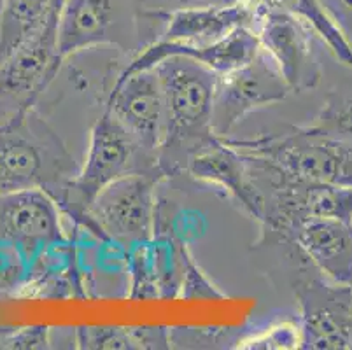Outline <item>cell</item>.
Wrapping results in <instances>:
<instances>
[{
    "label": "cell",
    "instance_id": "obj_4",
    "mask_svg": "<svg viewBox=\"0 0 352 350\" xmlns=\"http://www.w3.org/2000/svg\"><path fill=\"white\" fill-rule=\"evenodd\" d=\"M226 142L303 181L352 186V144L335 139L312 124L272 131L254 139L226 137Z\"/></svg>",
    "mask_w": 352,
    "mask_h": 350
},
{
    "label": "cell",
    "instance_id": "obj_30",
    "mask_svg": "<svg viewBox=\"0 0 352 350\" xmlns=\"http://www.w3.org/2000/svg\"><path fill=\"white\" fill-rule=\"evenodd\" d=\"M0 9H2V6H0Z\"/></svg>",
    "mask_w": 352,
    "mask_h": 350
},
{
    "label": "cell",
    "instance_id": "obj_27",
    "mask_svg": "<svg viewBox=\"0 0 352 350\" xmlns=\"http://www.w3.org/2000/svg\"><path fill=\"white\" fill-rule=\"evenodd\" d=\"M335 23L349 39L352 37V0H319Z\"/></svg>",
    "mask_w": 352,
    "mask_h": 350
},
{
    "label": "cell",
    "instance_id": "obj_9",
    "mask_svg": "<svg viewBox=\"0 0 352 350\" xmlns=\"http://www.w3.org/2000/svg\"><path fill=\"white\" fill-rule=\"evenodd\" d=\"M58 204L44 189L0 193V245L14 249L28 266L69 239Z\"/></svg>",
    "mask_w": 352,
    "mask_h": 350
},
{
    "label": "cell",
    "instance_id": "obj_13",
    "mask_svg": "<svg viewBox=\"0 0 352 350\" xmlns=\"http://www.w3.org/2000/svg\"><path fill=\"white\" fill-rule=\"evenodd\" d=\"M186 173L197 181L207 182L228 193L249 217L261 223L263 219V198L252 182L249 158L244 153L217 139L198 151L188 162Z\"/></svg>",
    "mask_w": 352,
    "mask_h": 350
},
{
    "label": "cell",
    "instance_id": "obj_1",
    "mask_svg": "<svg viewBox=\"0 0 352 350\" xmlns=\"http://www.w3.org/2000/svg\"><path fill=\"white\" fill-rule=\"evenodd\" d=\"M155 70L165 100V135L158 149V166L168 179L186 172L193 154L221 139L212 130L219 76L182 54L168 56Z\"/></svg>",
    "mask_w": 352,
    "mask_h": 350
},
{
    "label": "cell",
    "instance_id": "obj_22",
    "mask_svg": "<svg viewBox=\"0 0 352 350\" xmlns=\"http://www.w3.org/2000/svg\"><path fill=\"white\" fill-rule=\"evenodd\" d=\"M74 342L85 350H135L139 349L133 327L79 326L74 329Z\"/></svg>",
    "mask_w": 352,
    "mask_h": 350
},
{
    "label": "cell",
    "instance_id": "obj_29",
    "mask_svg": "<svg viewBox=\"0 0 352 350\" xmlns=\"http://www.w3.org/2000/svg\"><path fill=\"white\" fill-rule=\"evenodd\" d=\"M2 4H4V0H0V6H2Z\"/></svg>",
    "mask_w": 352,
    "mask_h": 350
},
{
    "label": "cell",
    "instance_id": "obj_23",
    "mask_svg": "<svg viewBox=\"0 0 352 350\" xmlns=\"http://www.w3.org/2000/svg\"><path fill=\"white\" fill-rule=\"evenodd\" d=\"M242 333L239 329H191L170 327L172 347H200V349H226L239 345Z\"/></svg>",
    "mask_w": 352,
    "mask_h": 350
},
{
    "label": "cell",
    "instance_id": "obj_14",
    "mask_svg": "<svg viewBox=\"0 0 352 350\" xmlns=\"http://www.w3.org/2000/svg\"><path fill=\"white\" fill-rule=\"evenodd\" d=\"M165 21L160 41L204 47L240 27L256 28V11L249 4L184 8L162 14Z\"/></svg>",
    "mask_w": 352,
    "mask_h": 350
},
{
    "label": "cell",
    "instance_id": "obj_7",
    "mask_svg": "<svg viewBox=\"0 0 352 350\" xmlns=\"http://www.w3.org/2000/svg\"><path fill=\"white\" fill-rule=\"evenodd\" d=\"M302 327V349H352V285L322 275L312 263L300 270L294 284Z\"/></svg>",
    "mask_w": 352,
    "mask_h": 350
},
{
    "label": "cell",
    "instance_id": "obj_19",
    "mask_svg": "<svg viewBox=\"0 0 352 350\" xmlns=\"http://www.w3.org/2000/svg\"><path fill=\"white\" fill-rule=\"evenodd\" d=\"M236 349L245 350H291L302 349V327L296 319L275 320L265 327L248 329Z\"/></svg>",
    "mask_w": 352,
    "mask_h": 350
},
{
    "label": "cell",
    "instance_id": "obj_15",
    "mask_svg": "<svg viewBox=\"0 0 352 350\" xmlns=\"http://www.w3.org/2000/svg\"><path fill=\"white\" fill-rule=\"evenodd\" d=\"M291 243L316 268L338 284L352 285V224L333 217H316L293 231Z\"/></svg>",
    "mask_w": 352,
    "mask_h": 350
},
{
    "label": "cell",
    "instance_id": "obj_16",
    "mask_svg": "<svg viewBox=\"0 0 352 350\" xmlns=\"http://www.w3.org/2000/svg\"><path fill=\"white\" fill-rule=\"evenodd\" d=\"M21 298H86L85 274L79 263L78 235H69V239L47 249L35 261Z\"/></svg>",
    "mask_w": 352,
    "mask_h": 350
},
{
    "label": "cell",
    "instance_id": "obj_12",
    "mask_svg": "<svg viewBox=\"0 0 352 350\" xmlns=\"http://www.w3.org/2000/svg\"><path fill=\"white\" fill-rule=\"evenodd\" d=\"M105 109L144 151L158 160V149L165 135V100L155 69L116 79L109 91Z\"/></svg>",
    "mask_w": 352,
    "mask_h": 350
},
{
    "label": "cell",
    "instance_id": "obj_20",
    "mask_svg": "<svg viewBox=\"0 0 352 350\" xmlns=\"http://www.w3.org/2000/svg\"><path fill=\"white\" fill-rule=\"evenodd\" d=\"M126 270L130 277L132 300H160L158 278H156L153 240L139 243L126 250Z\"/></svg>",
    "mask_w": 352,
    "mask_h": 350
},
{
    "label": "cell",
    "instance_id": "obj_5",
    "mask_svg": "<svg viewBox=\"0 0 352 350\" xmlns=\"http://www.w3.org/2000/svg\"><path fill=\"white\" fill-rule=\"evenodd\" d=\"M165 179L162 170H151L111 182L89 207V235L124 252L155 239L156 188Z\"/></svg>",
    "mask_w": 352,
    "mask_h": 350
},
{
    "label": "cell",
    "instance_id": "obj_24",
    "mask_svg": "<svg viewBox=\"0 0 352 350\" xmlns=\"http://www.w3.org/2000/svg\"><path fill=\"white\" fill-rule=\"evenodd\" d=\"M30 277V266L14 249L0 245V300L21 298Z\"/></svg>",
    "mask_w": 352,
    "mask_h": 350
},
{
    "label": "cell",
    "instance_id": "obj_17",
    "mask_svg": "<svg viewBox=\"0 0 352 350\" xmlns=\"http://www.w3.org/2000/svg\"><path fill=\"white\" fill-rule=\"evenodd\" d=\"M254 11L256 14L263 11H287L298 16L338 62L352 69L351 39L335 23L319 0H254Z\"/></svg>",
    "mask_w": 352,
    "mask_h": 350
},
{
    "label": "cell",
    "instance_id": "obj_21",
    "mask_svg": "<svg viewBox=\"0 0 352 350\" xmlns=\"http://www.w3.org/2000/svg\"><path fill=\"white\" fill-rule=\"evenodd\" d=\"M310 124L335 139L352 144V96L338 91L329 93Z\"/></svg>",
    "mask_w": 352,
    "mask_h": 350
},
{
    "label": "cell",
    "instance_id": "obj_3",
    "mask_svg": "<svg viewBox=\"0 0 352 350\" xmlns=\"http://www.w3.org/2000/svg\"><path fill=\"white\" fill-rule=\"evenodd\" d=\"M151 170H160L156 156L144 151L105 109L89 131L85 163L79 166V172L69 182L56 204L74 226L88 233V212L98 193L128 173Z\"/></svg>",
    "mask_w": 352,
    "mask_h": 350
},
{
    "label": "cell",
    "instance_id": "obj_25",
    "mask_svg": "<svg viewBox=\"0 0 352 350\" xmlns=\"http://www.w3.org/2000/svg\"><path fill=\"white\" fill-rule=\"evenodd\" d=\"M182 256V285H181V296L184 300H216V298H225V294L221 293L219 289L206 277V274L198 268L195 263L193 256H191L190 249L186 243H182L181 247Z\"/></svg>",
    "mask_w": 352,
    "mask_h": 350
},
{
    "label": "cell",
    "instance_id": "obj_18",
    "mask_svg": "<svg viewBox=\"0 0 352 350\" xmlns=\"http://www.w3.org/2000/svg\"><path fill=\"white\" fill-rule=\"evenodd\" d=\"M53 0H4L0 9V65L43 27Z\"/></svg>",
    "mask_w": 352,
    "mask_h": 350
},
{
    "label": "cell",
    "instance_id": "obj_6",
    "mask_svg": "<svg viewBox=\"0 0 352 350\" xmlns=\"http://www.w3.org/2000/svg\"><path fill=\"white\" fill-rule=\"evenodd\" d=\"M63 4L65 0H53L43 27L0 65V121L34 109L58 76L54 58Z\"/></svg>",
    "mask_w": 352,
    "mask_h": 350
},
{
    "label": "cell",
    "instance_id": "obj_28",
    "mask_svg": "<svg viewBox=\"0 0 352 350\" xmlns=\"http://www.w3.org/2000/svg\"><path fill=\"white\" fill-rule=\"evenodd\" d=\"M221 4H249L254 8V0H221Z\"/></svg>",
    "mask_w": 352,
    "mask_h": 350
},
{
    "label": "cell",
    "instance_id": "obj_26",
    "mask_svg": "<svg viewBox=\"0 0 352 350\" xmlns=\"http://www.w3.org/2000/svg\"><path fill=\"white\" fill-rule=\"evenodd\" d=\"M51 329L46 324L35 326L9 327L0 326V349L9 350H35L50 349L51 347Z\"/></svg>",
    "mask_w": 352,
    "mask_h": 350
},
{
    "label": "cell",
    "instance_id": "obj_11",
    "mask_svg": "<svg viewBox=\"0 0 352 350\" xmlns=\"http://www.w3.org/2000/svg\"><path fill=\"white\" fill-rule=\"evenodd\" d=\"M256 30L261 47L277 63L291 91H309L321 83L322 67L314 50L318 37L298 16L287 11L258 12Z\"/></svg>",
    "mask_w": 352,
    "mask_h": 350
},
{
    "label": "cell",
    "instance_id": "obj_2",
    "mask_svg": "<svg viewBox=\"0 0 352 350\" xmlns=\"http://www.w3.org/2000/svg\"><path fill=\"white\" fill-rule=\"evenodd\" d=\"M79 166L35 107L0 121V193L44 189L56 201Z\"/></svg>",
    "mask_w": 352,
    "mask_h": 350
},
{
    "label": "cell",
    "instance_id": "obj_10",
    "mask_svg": "<svg viewBox=\"0 0 352 350\" xmlns=\"http://www.w3.org/2000/svg\"><path fill=\"white\" fill-rule=\"evenodd\" d=\"M137 32L123 14L120 0H65L60 14L56 69L79 51L98 46H118L132 51Z\"/></svg>",
    "mask_w": 352,
    "mask_h": 350
},
{
    "label": "cell",
    "instance_id": "obj_8",
    "mask_svg": "<svg viewBox=\"0 0 352 350\" xmlns=\"http://www.w3.org/2000/svg\"><path fill=\"white\" fill-rule=\"evenodd\" d=\"M291 93L277 63L261 47L248 65L217 77L212 105L214 133L226 139L249 114L280 104Z\"/></svg>",
    "mask_w": 352,
    "mask_h": 350
}]
</instances>
